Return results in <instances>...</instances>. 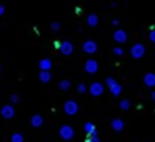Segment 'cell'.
Instances as JSON below:
<instances>
[{
  "mask_svg": "<svg viewBox=\"0 0 155 142\" xmlns=\"http://www.w3.org/2000/svg\"><path fill=\"white\" fill-rule=\"evenodd\" d=\"M88 94H90L92 97H100V95L104 94V84H102V82H94V84H90Z\"/></svg>",
  "mask_w": 155,
  "mask_h": 142,
  "instance_id": "7a4b0ae2",
  "label": "cell"
},
{
  "mask_svg": "<svg viewBox=\"0 0 155 142\" xmlns=\"http://www.w3.org/2000/svg\"><path fill=\"white\" fill-rule=\"evenodd\" d=\"M110 92H112V95H115V97H118V95L122 94V85L117 82L115 85H112V87H110Z\"/></svg>",
  "mask_w": 155,
  "mask_h": 142,
  "instance_id": "ac0fdd59",
  "label": "cell"
},
{
  "mask_svg": "<svg viewBox=\"0 0 155 142\" xmlns=\"http://www.w3.org/2000/svg\"><path fill=\"white\" fill-rule=\"evenodd\" d=\"M84 130L87 132L88 135H92L95 132V124H94V122H85V124H84Z\"/></svg>",
  "mask_w": 155,
  "mask_h": 142,
  "instance_id": "2e32d148",
  "label": "cell"
},
{
  "mask_svg": "<svg viewBox=\"0 0 155 142\" xmlns=\"http://www.w3.org/2000/svg\"><path fill=\"white\" fill-rule=\"evenodd\" d=\"M120 109L122 110H128V109H130V100H128V99H124V100L120 102Z\"/></svg>",
  "mask_w": 155,
  "mask_h": 142,
  "instance_id": "ffe728a7",
  "label": "cell"
},
{
  "mask_svg": "<svg viewBox=\"0 0 155 142\" xmlns=\"http://www.w3.org/2000/svg\"><path fill=\"white\" fill-rule=\"evenodd\" d=\"M38 79H40V82L47 84V82L52 80V74L50 72H40V74H38Z\"/></svg>",
  "mask_w": 155,
  "mask_h": 142,
  "instance_id": "9a60e30c",
  "label": "cell"
},
{
  "mask_svg": "<svg viewBox=\"0 0 155 142\" xmlns=\"http://www.w3.org/2000/svg\"><path fill=\"white\" fill-rule=\"evenodd\" d=\"M82 50H84L85 54H95V52L98 50V45L95 40H85L84 45H82Z\"/></svg>",
  "mask_w": 155,
  "mask_h": 142,
  "instance_id": "8992f818",
  "label": "cell"
},
{
  "mask_svg": "<svg viewBox=\"0 0 155 142\" xmlns=\"http://www.w3.org/2000/svg\"><path fill=\"white\" fill-rule=\"evenodd\" d=\"M58 135H60L64 140H72V139L75 137V130H74L72 125L65 124V125H62V127L58 129Z\"/></svg>",
  "mask_w": 155,
  "mask_h": 142,
  "instance_id": "6da1fadb",
  "label": "cell"
},
{
  "mask_svg": "<svg viewBox=\"0 0 155 142\" xmlns=\"http://www.w3.org/2000/svg\"><path fill=\"white\" fill-rule=\"evenodd\" d=\"M114 40L117 42V44H124V42H127V32L125 30H115L114 32Z\"/></svg>",
  "mask_w": 155,
  "mask_h": 142,
  "instance_id": "9c48e42d",
  "label": "cell"
},
{
  "mask_svg": "<svg viewBox=\"0 0 155 142\" xmlns=\"http://www.w3.org/2000/svg\"><path fill=\"white\" fill-rule=\"evenodd\" d=\"M5 14V7L4 5H0V15H4Z\"/></svg>",
  "mask_w": 155,
  "mask_h": 142,
  "instance_id": "f1b7e54d",
  "label": "cell"
},
{
  "mask_svg": "<svg viewBox=\"0 0 155 142\" xmlns=\"http://www.w3.org/2000/svg\"><path fill=\"white\" fill-rule=\"evenodd\" d=\"M30 125L32 127H42L44 125V117L40 114H34L30 117Z\"/></svg>",
  "mask_w": 155,
  "mask_h": 142,
  "instance_id": "30bf717a",
  "label": "cell"
},
{
  "mask_svg": "<svg viewBox=\"0 0 155 142\" xmlns=\"http://www.w3.org/2000/svg\"><path fill=\"white\" fill-rule=\"evenodd\" d=\"M110 125H112V129H114L115 132H122L125 129V122L122 120V119H114V120L110 122Z\"/></svg>",
  "mask_w": 155,
  "mask_h": 142,
  "instance_id": "8fae6325",
  "label": "cell"
},
{
  "mask_svg": "<svg viewBox=\"0 0 155 142\" xmlns=\"http://www.w3.org/2000/svg\"><path fill=\"white\" fill-rule=\"evenodd\" d=\"M114 54L117 55V57H120V55H124V49H122V47H115L114 49Z\"/></svg>",
  "mask_w": 155,
  "mask_h": 142,
  "instance_id": "d4e9b609",
  "label": "cell"
},
{
  "mask_svg": "<svg viewBox=\"0 0 155 142\" xmlns=\"http://www.w3.org/2000/svg\"><path fill=\"white\" fill-rule=\"evenodd\" d=\"M38 67H40V72H50L52 60L50 59H42V60L38 62Z\"/></svg>",
  "mask_w": 155,
  "mask_h": 142,
  "instance_id": "7c38bea8",
  "label": "cell"
},
{
  "mask_svg": "<svg viewBox=\"0 0 155 142\" xmlns=\"http://www.w3.org/2000/svg\"><path fill=\"white\" fill-rule=\"evenodd\" d=\"M18 100H20V97H18L17 94H12V95H10V102H12V104H17Z\"/></svg>",
  "mask_w": 155,
  "mask_h": 142,
  "instance_id": "484cf974",
  "label": "cell"
},
{
  "mask_svg": "<svg viewBox=\"0 0 155 142\" xmlns=\"http://www.w3.org/2000/svg\"><path fill=\"white\" fill-rule=\"evenodd\" d=\"M60 52H62V55H70L74 52V44L70 40H64L60 45Z\"/></svg>",
  "mask_w": 155,
  "mask_h": 142,
  "instance_id": "ba28073f",
  "label": "cell"
},
{
  "mask_svg": "<svg viewBox=\"0 0 155 142\" xmlns=\"http://www.w3.org/2000/svg\"><path fill=\"white\" fill-rule=\"evenodd\" d=\"M87 142H100V139H98V134H97V130H95L92 135H88Z\"/></svg>",
  "mask_w": 155,
  "mask_h": 142,
  "instance_id": "44dd1931",
  "label": "cell"
},
{
  "mask_svg": "<svg viewBox=\"0 0 155 142\" xmlns=\"http://www.w3.org/2000/svg\"><path fill=\"white\" fill-rule=\"evenodd\" d=\"M112 25H114V27H118V25H120V22H118L117 19H114V20H112Z\"/></svg>",
  "mask_w": 155,
  "mask_h": 142,
  "instance_id": "83f0119b",
  "label": "cell"
},
{
  "mask_svg": "<svg viewBox=\"0 0 155 142\" xmlns=\"http://www.w3.org/2000/svg\"><path fill=\"white\" fill-rule=\"evenodd\" d=\"M25 139H24V134L22 132H14L12 134V137H10V142H24Z\"/></svg>",
  "mask_w": 155,
  "mask_h": 142,
  "instance_id": "d6986e66",
  "label": "cell"
},
{
  "mask_svg": "<svg viewBox=\"0 0 155 142\" xmlns=\"http://www.w3.org/2000/svg\"><path fill=\"white\" fill-rule=\"evenodd\" d=\"M98 24V15L97 14H88L87 15V25L88 27H95Z\"/></svg>",
  "mask_w": 155,
  "mask_h": 142,
  "instance_id": "5bb4252c",
  "label": "cell"
},
{
  "mask_svg": "<svg viewBox=\"0 0 155 142\" xmlns=\"http://www.w3.org/2000/svg\"><path fill=\"white\" fill-rule=\"evenodd\" d=\"M50 29H52L54 32H58V30H60V22H52Z\"/></svg>",
  "mask_w": 155,
  "mask_h": 142,
  "instance_id": "cb8c5ba5",
  "label": "cell"
},
{
  "mask_svg": "<svg viewBox=\"0 0 155 142\" xmlns=\"http://www.w3.org/2000/svg\"><path fill=\"white\" fill-rule=\"evenodd\" d=\"M77 92H78V94H85V92H87V85H85V84H78L77 85Z\"/></svg>",
  "mask_w": 155,
  "mask_h": 142,
  "instance_id": "603a6c76",
  "label": "cell"
},
{
  "mask_svg": "<svg viewBox=\"0 0 155 142\" xmlns=\"http://www.w3.org/2000/svg\"><path fill=\"white\" fill-rule=\"evenodd\" d=\"M130 55L134 59H142L145 55V45L143 44H134L130 49Z\"/></svg>",
  "mask_w": 155,
  "mask_h": 142,
  "instance_id": "3957f363",
  "label": "cell"
},
{
  "mask_svg": "<svg viewBox=\"0 0 155 142\" xmlns=\"http://www.w3.org/2000/svg\"><path fill=\"white\" fill-rule=\"evenodd\" d=\"M0 72H2V65H0Z\"/></svg>",
  "mask_w": 155,
  "mask_h": 142,
  "instance_id": "4dcf8cb0",
  "label": "cell"
},
{
  "mask_svg": "<svg viewBox=\"0 0 155 142\" xmlns=\"http://www.w3.org/2000/svg\"><path fill=\"white\" fill-rule=\"evenodd\" d=\"M150 99H152V100H155V90H152V94H150Z\"/></svg>",
  "mask_w": 155,
  "mask_h": 142,
  "instance_id": "f546056e",
  "label": "cell"
},
{
  "mask_svg": "<svg viewBox=\"0 0 155 142\" xmlns=\"http://www.w3.org/2000/svg\"><path fill=\"white\" fill-rule=\"evenodd\" d=\"M84 69H85V72H87V74H97V70H98V62L94 60V59H88V60L85 62Z\"/></svg>",
  "mask_w": 155,
  "mask_h": 142,
  "instance_id": "52a82bcc",
  "label": "cell"
},
{
  "mask_svg": "<svg viewBox=\"0 0 155 142\" xmlns=\"http://www.w3.org/2000/svg\"><path fill=\"white\" fill-rule=\"evenodd\" d=\"M64 112L67 115H75L78 112V102L75 100H67L64 104Z\"/></svg>",
  "mask_w": 155,
  "mask_h": 142,
  "instance_id": "277c9868",
  "label": "cell"
},
{
  "mask_svg": "<svg viewBox=\"0 0 155 142\" xmlns=\"http://www.w3.org/2000/svg\"><path fill=\"white\" fill-rule=\"evenodd\" d=\"M70 87H72L70 80H60V82H58V89H60V90H64V92L70 90Z\"/></svg>",
  "mask_w": 155,
  "mask_h": 142,
  "instance_id": "e0dca14e",
  "label": "cell"
},
{
  "mask_svg": "<svg viewBox=\"0 0 155 142\" xmlns=\"http://www.w3.org/2000/svg\"><path fill=\"white\" fill-rule=\"evenodd\" d=\"M148 39H150L152 44H155V29H152V30H150V34H148Z\"/></svg>",
  "mask_w": 155,
  "mask_h": 142,
  "instance_id": "4316f807",
  "label": "cell"
},
{
  "mask_svg": "<svg viewBox=\"0 0 155 142\" xmlns=\"http://www.w3.org/2000/svg\"><path fill=\"white\" fill-rule=\"evenodd\" d=\"M0 115L4 119H14L15 117V109L12 104H5L2 105V109H0Z\"/></svg>",
  "mask_w": 155,
  "mask_h": 142,
  "instance_id": "5b68a950",
  "label": "cell"
},
{
  "mask_svg": "<svg viewBox=\"0 0 155 142\" xmlns=\"http://www.w3.org/2000/svg\"><path fill=\"white\" fill-rule=\"evenodd\" d=\"M143 84L147 87H155V74L153 72H148V74L143 75Z\"/></svg>",
  "mask_w": 155,
  "mask_h": 142,
  "instance_id": "4fadbf2b",
  "label": "cell"
},
{
  "mask_svg": "<svg viewBox=\"0 0 155 142\" xmlns=\"http://www.w3.org/2000/svg\"><path fill=\"white\" fill-rule=\"evenodd\" d=\"M115 84H117V80H115L114 77H107V79H105V85H107L108 89H110L112 85H115Z\"/></svg>",
  "mask_w": 155,
  "mask_h": 142,
  "instance_id": "7402d4cb",
  "label": "cell"
}]
</instances>
